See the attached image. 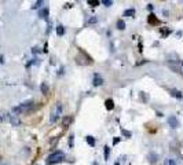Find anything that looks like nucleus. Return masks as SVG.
I'll use <instances>...</instances> for the list:
<instances>
[{
  "mask_svg": "<svg viewBox=\"0 0 183 165\" xmlns=\"http://www.w3.org/2000/svg\"><path fill=\"white\" fill-rule=\"evenodd\" d=\"M39 107H41V103L36 106V103L33 102V101H28V102H25V103H22V105L14 107L13 111H14V113H21V114H29V113L34 111V110L39 109Z\"/></svg>",
  "mask_w": 183,
  "mask_h": 165,
  "instance_id": "1",
  "label": "nucleus"
},
{
  "mask_svg": "<svg viewBox=\"0 0 183 165\" xmlns=\"http://www.w3.org/2000/svg\"><path fill=\"white\" fill-rule=\"evenodd\" d=\"M64 160H65V153L58 150V151H54L52 154H50L47 157V165L58 164V162H62Z\"/></svg>",
  "mask_w": 183,
  "mask_h": 165,
  "instance_id": "2",
  "label": "nucleus"
},
{
  "mask_svg": "<svg viewBox=\"0 0 183 165\" xmlns=\"http://www.w3.org/2000/svg\"><path fill=\"white\" fill-rule=\"evenodd\" d=\"M62 116V105L56 103L54 106V109L51 110V116H50V123H55L58 118Z\"/></svg>",
  "mask_w": 183,
  "mask_h": 165,
  "instance_id": "3",
  "label": "nucleus"
},
{
  "mask_svg": "<svg viewBox=\"0 0 183 165\" xmlns=\"http://www.w3.org/2000/svg\"><path fill=\"white\" fill-rule=\"evenodd\" d=\"M167 65H168V68H169L171 70H174L175 73H178V74H183L182 66H180L179 63L176 62V61H168Z\"/></svg>",
  "mask_w": 183,
  "mask_h": 165,
  "instance_id": "4",
  "label": "nucleus"
},
{
  "mask_svg": "<svg viewBox=\"0 0 183 165\" xmlns=\"http://www.w3.org/2000/svg\"><path fill=\"white\" fill-rule=\"evenodd\" d=\"M72 121H73L72 116H65V117L62 118V127H64V129H68V128L70 127V124H72Z\"/></svg>",
  "mask_w": 183,
  "mask_h": 165,
  "instance_id": "5",
  "label": "nucleus"
},
{
  "mask_svg": "<svg viewBox=\"0 0 183 165\" xmlns=\"http://www.w3.org/2000/svg\"><path fill=\"white\" fill-rule=\"evenodd\" d=\"M168 123H169V125L172 127V128H178L179 127V121H178V118L175 116H171V117L168 118Z\"/></svg>",
  "mask_w": 183,
  "mask_h": 165,
  "instance_id": "6",
  "label": "nucleus"
},
{
  "mask_svg": "<svg viewBox=\"0 0 183 165\" xmlns=\"http://www.w3.org/2000/svg\"><path fill=\"white\" fill-rule=\"evenodd\" d=\"M147 22H149L150 25H154V26H156V25H160V21L157 19V17L154 15V14H150V15H149V18H147Z\"/></svg>",
  "mask_w": 183,
  "mask_h": 165,
  "instance_id": "7",
  "label": "nucleus"
},
{
  "mask_svg": "<svg viewBox=\"0 0 183 165\" xmlns=\"http://www.w3.org/2000/svg\"><path fill=\"white\" fill-rule=\"evenodd\" d=\"M103 83H105V81H103V79H102V77H101L99 74H95V76H94V83H92V84H94V85H95V87L102 85Z\"/></svg>",
  "mask_w": 183,
  "mask_h": 165,
  "instance_id": "8",
  "label": "nucleus"
},
{
  "mask_svg": "<svg viewBox=\"0 0 183 165\" xmlns=\"http://www.w3.org/2000/svg\"><path fill=\"white\" fill-rule=\"evenodd\" d=\"M39 17L41 19H47L48 18V8H41L39 11Z\"/></svg>",
  "mask_w": 183,
  "mask_h": 165,
  "instance_id": "9",
  "label": "nucleus"
},
{
  "mask_svg": "<svg viewBox=\"0 0 183 165\" xmlns=\"http://www.w3.org/2000/svg\"><path fill=\"white\" fill-rule=\"evenodd\" d=\"M10 121H11L13 127H18L19 124H21V121H19L18 116H10Z\"/></svg>",
  "mask_w": 183,
  "mask_h": 165,
  "instance_id": "10",
  "label": "nucleus"
},
{
  "mask_svg": "<svg viewBox=\"0 0 183 165\" xmlns=\"http://www.w3.org/2000/svg\"><path fill=\"white\" fill-rule=\"evenodd\" d=\"M171 95L176 98V99H183V94L180 91H178V89H171Z\"/></svg>",
  "mask_w": 183,
  "mask_h": 165,
  "instance_id": "11",
  "label": "nucleus"
},
{
  "mask_svg": "<svg viewBox=\"0 0 183 165\" xmlns=\"http://www.w3.org/2000/svg\"><path fill=\"white\" fill-rule=\"evenodd\" d=\"M105 106H106L107 110L114 109V102H113V99H106V101H105Z\"/></svg>",
  "mask_w": 183,
  "mask_h": 165,
  "instance_id": "12",
  "label": "nucleus"
},
{
  "mask_svg": "<svg viewBox=\"0 0 183 165\" xmlns=\"http://www.w3.org/2000/svg\"><path fill=\"white\" fill-rule=\"evenodd\" d=\"M116 26H117L119 30H124V29H125V22H124L123 19H119L117 24H116Z\"/></svg>",
  "mask_w": 183,
  "mask_h": 165,
  "instance_id": "13",
  "label": "nucleus"
},
{
  "mask_svg": "<svg viewBox=\"0 0 183 165\" xmlns=\"http://www.w3.org/2000/svg\"><path fill=\"white\" fill-rule=\"evenodd\" d=\"M56 34H58V36H64L65 34V28L62 25H58V26H56Z\"/></svg>",
  "mask_w": 183,
  "mask_h": 165,
  "instance_id": "14",
  "label": "nucleus"
},
{
  "mask_svg": "<svg viewBox=\"0 0 183 165\" xmlns=\"http://www.w3.org/2000/svg\"><path fill=\"white\" fill-rule=\"evenodd\" d=\"M86 140H87V143L91 146V147H94V146H95V138H92V136H90V135H88L87 138H86Z\"/></svg>",
  "mask_w": 183,
  "mask_h": 165,
  "instance_id": "15",
  "label": "nucleus"
},
{
  "mask_svg": "<svg viewBox=\"0 0 183 165\" xmlns=\"http://www.w3.org/2000/svg\"><path fill=\"white\" fill-rule=\"evenodd\" d=\"M124 17H135V10L134 8H129L124 11Z\"/></svg>",
  "mask_w": 183,
  "mask_h": 165,
  "instance_id": "16",
  "label": "nucleus"
},
{
  "mask_svg": "<svg viewBox=\"0 0 183 165\" xmlns=\"http://www.w3.org/2000/svg\"><path fill=\"white\" fill-rule=\"evenodd\" d=\"M40 88H41V92H43V94H44V95H48V91H50V89H48L47 83H43V84L40 85Z\"/></svg>",
  "mask_w": 183,
  "mask_h": 165,
  "instance_id": "17",
  "label": "nucleus"
},
{
  "mask_svg": "<svg viewBox=\"0 0 183 165\" xmlns=\"http://www.w3.org/2000/svg\"><path fill=\"white\" fill-rule=\"evenodd\" d=\"M87 3L91 7H98L99 6V0H87Z\"/></svg>",
  "mask_w": 183,
  "mask_h": 165,
  "instance_id": "18",
  "label": "nucleus"
},
{
  "mask_svg": "<svg viewBox=\"0 0 183 165\" xmlns=\"http://www.w3.org/2000/svg\"><path fill=\"white\" fill-rule=\"evenodd\" d=\"M103 156H105V160H107V158H109V156H110V149H109V147H107V146H105L103 147Z\"/></svg>",
  "mask_w": 183,
  "mask_h": 165,
  "instance_id": "19",
  "label": "nucleus"
},
{
  "mask_svg": "<svg viewBox=\"0 0 183 165\" xmlns=\"http://www.w3.org/2000/svg\"><path fill=\"white\" fill-rule=\"evenodd\" d=\"M161 33H162L164 37H167L168 34L171 33V29H168V28H161Z\"/></svg>",
  "mask_w": 183,
  "mask_h": 165,
  "instance_id": "20",
  "label": "nucleus"
},
{
  "mask_svg": "<svg viewBox=\"0 0 183 165\" xmlns=\"http://www.w3.org/2000/svg\"><path fill=\"white\" fill-rule=\"evenodd\" d=\"M149 161H150V164H156L157 162V156L156 154H150L149 156Z\"/></svg>",
  "mask_w": 183,
  "mask_h": 165,
  "instance_id": "21",
  "label": "nucleus"
},
{
  "mask_svg": "<svg viewBox=\"0 0 183 165\" xmlns=\"http://www.w3.org/2000/svg\"><path fill=\"white\" fill-rule=\"evenodd\" d=\"M164 165H176V162H175V160H171V158H168V160H165Z\"/></svg>",
  "mask_w": 183,
  "mask_h": 165,
  "instance_id": "22",
  "label": "nucleus"
},
{
  "mask_svg": "<svg viewBox=\"0 0 183 165\" xmlns=\"http://www.w3.org/2000/svg\"><path fill=\"white\" fill-rule=\"evenodd\" d=\"M102 3H103V6H106V7H110L111 4H113V0H102Z\"/></svg>",
  "mask_w": 183,
  "mask_h": 165,
  "instance_id": "23",
  "label": "nucleus"
},
{
  "mask_svg": "<svg viewBox=\"0 0 183 165\" xmlns=\"http://www.w3.org/2000/svg\"><path fill=\"white\" fill-rule=\"evenodd\" d=\"M41 4H43V0H37V1H36V4L33 6V8H39Z\"/></svg>",
  "mask_w": 183,
  "mask_h": 165,
  "instance_id": "24",
  "label": "nucleus"
},
{
  "mask_svg": "<svg viewBox=\"0 0 183 165\" xmlns=\"http://www.w3.org/2000/svg\"><path fill=\"white\" fill-rule=\"evenodd\" d=\"M6 118H7V114H6V113H3V111H1V113H0V121H4V120H6Z\"/></svg>",
  "mask_w": 183,
  "mask_h": 165,
  "instance_id": "25",
  "label": "nucleus"
},
{
  "mask_svg": "<svg viewBox=\"0 0 183 165\" xmlns=\"http://www.w3.org/2000/svg\"><path fill=\"white\" fill-rule=\"evenodd\" d=\"M121 132H123V135H124V136H128V138H131V132H128V131H125V129H121Z\"/></svg>",
  "mask_w": 183,
  "mask_h": 165,
  "instance_id": "26",
  "label": "nucleus"
},
{
  "mask_svg": "<svg viewBox=\"0 0 183 165\" xmlns=\"http://www.w3.org/2000/svg\"><path fill=\"white\" fill-rule=\"evenodd\" d=\"M73 138H74L73 135H70V136H69V147H72V146H73V140H74Z\"/></svg>",
  "mask_w": 183,
  "mask_h": 165,
  "instance_id": "27",
  "label": "nucleus"
},
{
  "mask_svg": "<svg viewBox=\"0 0 183 165\" xmlns=\"http://www.w3.org/2000/svg\"><path fill=\"white\" fill-rule=\"evenodd\" d=\"M96 21H98V19H96L95 17H92V18H90V21H88V24H96Z\"/></svg>",
  "mask_w": 183,
  "mask_h": 165,
  "instance_id": "28",
  "label": "nucleus"
},
{
  "mask_svg": "<svg viewBox=\"0 0 183 165\" xmlns=\"http://www.w3.org/2000/svg\"><path fill=\"white\" fill-rule=\"evenodd\" d=\"M119 142H120V138H114V139H113V144H117Z\"/></svg>",
  "mask_w": 183,
  "mask_h": 165,
  "instance_id": "29",
  "label": "nucleus"
},
{
  "mask_svg": "<svg viewBox=\"0 0 183 165\" xmlns=\"http://www.w3.org/2000/svg\"><path fill=\"white\" fill-rule=\"evenodd\" d=\"M147 10H149V11H151V10H153V6H151V4H149V6H147Z\"/></svg>",
  "mask_w": 183,
  "mask_h": 165,
  "instance_id": "30",
  "label": "nucleus"
},
{
  "mask_svg": "<svg viewBox=\"0 0 183 165\" xmlns=\"http://www.w3.org/2000/svg\"><path fill=\"white\" fill-rule=\"evenodd\" d=\"M180 66H182V70H183V61H182V62H180Z\"/></svg>",
  "mask_w": 183,
  "mask_h": 165,
  "instance_id": "31",
  "label": "nucleus"
},
{
  "mask_svg": "<svg viewBox=\"0 0 183 165\" xmlns=\"http://www.w3.org/2000/svg\"><path fill=\"white\" fill-rule=\"evenodd\" d=\"M92 165H98V162H94V164H92Z\"/></svg>",
  "mask_w": 183,
  "mask_h": 165,
  "instance_id": "32",
  "label": "nucleus"
}]
</instances>
